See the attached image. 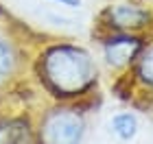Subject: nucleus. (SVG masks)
<instances>
[{
	"mask_svg": "<svg viewBox=\"0 0 153 144\" xmlns=\"http://www.w3.org/2000/svg\"><path fill=\"white\" fill-rule=\"evenodd\" d=\"M37 79L48 103H88L99 83V64L76 44H55L42 52Z\"/></svg>",
	"mask_w": 153,
	"mask_h": 144,
	"instance_id": "nucleus-1",
	"label": "nucleus"
},
{
	"mask_svg": "<svg viewBox=\"0 0 153 144\" xmlns=\"http://www.w3.org/2000/svg\"><path fill=\"white\" fill-rule=\"evenodd\" d=\"M85 135V103H48L33 114L35 144H83Z\"/></svg>",
	"mask_w": 153,
	"mask_h": 144,
	"instance_id": "nucleus-2",
	"label": "nucleus"
},
{
	"mask_svg": "<svg viewBox=\"0 0 153 144\" xmlns=\"http://www.w3.org/2000/svg\"><path fill=\"white\" fill-rule=\"evenodd\" d=\"M142 48L144 42L136 33H114L101 44V61L109 72L125 74L134 68Z\"/></svg>",
	"mask_w": 153,
	"mask_h": 144,
	"instance_id": "nucleus-3",
	"label": "nucleus"
},
{
	"mask_svg": "<svg viewBox=\"0 0 153 144\" xmlns=\"http://www.w3.org/2000/svg\"><path fill=\"white\" fill-rule=\"evenodd\" d=\"M125 81H127L129 90H127L123 100L131 103L134 107L140 100L153 96V44L142 48L140 57L136 59L134 68L129 70V77Z\"/></svg>",
	"mask_w": 153,
	"mask_h": 144,
	"instance_id": "nucleus-4",
	"label": "nucleus"
},
{
	"mask_svg": "<svg viewBox=\"0 0 153 144\" xmlns=\"http://www.w3.org/2000/svg\"><path fill=\"white\" fill-rule=\"evenodd\" d=\"M0 144H35L33 112H0Z\"/></svg>",
	"mask_w": 153,
	"mask_h": 144,
	"instance_id": "nucleus-5",
	"label": "nucleus"
},
{
	"mask_svg": "<svg viewBox=\"0 0 153 144\" xmlns=\"http://www.w3.org/2000/svg\"><path fill=\"white\" fill-rule=\"evenodd\" d=\"M109 24L116 29V33H136L138 29L149 24L151 13L140 4L134 2H118L107 9Z\"/></svg>",
	"mask_w": 153,
	"mask_h": 144,
	"instance_id": "nucleus-6",
	"label": "nucleus"
},
{
	"mask_svg": "<svg viewBox=\"0 0 153 144\" xmlns=\"http://www.w3.org/2000/svg\"><path fill=\"white\" fill-rule=\"evenodd\" d=\"M18 50L13 42H9L7 37L0 35V100H7V92L11 90V83L18 77Z\"/></svg>",
	"mask_w": 153,
	"mask_h": 144,
	"instance_id": "nucleus-7",
	"label": "nucleus"
},
{
	"mask_svg": "<svg viewBox=\"0 0 153 144\" xmlns=\"http://www.w3.org/2000/svg\"><path fill=\"white\" fill-rule=\"evenodd\" d=\"M107 129L118 142H131L140 133V118H138V114L131 112V109H120V112L109 116Z\"/></svg>",
	"mask_w": 153,
	"mask_h": 144,
	"instance_id": "nucleus-8",
	"label": "nucleus"
},
{
	"mask_svg": "<svg viewBox=\"0 0 153 144\" xmlns=\"http://www.w3.org/2000/svg\"><path fill=\"white\" fill-rule=\"evenodd\" d=\"M53 2H59V4H64V7H79L81 0H53Z\"/></svg>",
	"mask_w": 153,
	"mask_h": 144,
	"instance_id": "nucleus-9",
	"label": "nucleus"
}]
</instances>
